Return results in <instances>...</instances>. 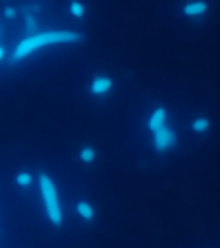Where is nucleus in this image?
Here are the masks:
<instances>
[{
    "mask_svg": "<svg viewBox=\"0 0 220 248\" xmlns=\"http://www.w3.org/2000/svg\"><path fill=\"white\" fill-rule=\"evenodd\" d=\"M25 31L26 35H31L35 31H38V17L37 13H33L31 9H26L25 13Z\"/></svg>",
    "mask_w": 220,
    "mask_h": 248,
    "instance_id": "9b49d317",
    "label": "nucleus"
},
{
    "mask_svg": "<svg viewBox=\"0 0 220 248\" xmlns=\"http://www.w3.org/2000/svg\"><path fill=\"white\" fill-rule=\"evenodd\" d=\"M83 40V35L76 30H38L35 33L26 35L9 54L11 62H23L35 52L56 46H75Z\"/></svg>",
    "mask_w": 220,
    "mask_h": 248,
    "instance_id": "f257e3e1",
    "label": "nucleus"
},
{
    "mask_svg": "<svg viewBox=\"0 0 220 248\" xmlns=\"http://www.w3.org/2000/svg\"><path fill=\"white\" fill-rule=\"evenodd\" d=\"M115 91V80L106 73L94 75L88 82V92L94 97H106Z\"/></svg>",
    "mask_w": 220,
    "mask_h": 248,
    "instance_id": "20e7f679",
    "label": "nucleus"
},
{
    "mask_svg": "<svg viewBox=\"0 0 220 248\" xmlns=\"http://www.w3.org/2000/svg\"><path fill=\"white\" fill-rule=\"evenodd\" d=\"M180 13L187 19H200L208 14V2L206 0H187L180 9Z\"/></svg>",
    "mask_w": 220,
    "mask_h": 248,
    "instance_id": "39448f33",
    "label": "nucleus"
},
{
    "mask_svg": "<svg viewBox=\"0 0 220 248\" xmlns=\"http://www.w3.org/2000/svg\"><path fill=\"white\" fill-rule=\"evenodd\" d=\"M210 127H212V122H210V118H208V116H205V115L194 116V118L189 122V128H191L194 134H198V136H203V134H206L208 130H210Z\"/></svg>",
    "mask_w": 220,
    "mask_h": 248,
    "instance_id": "0eeeda50",
    "label": "nucleus"
},
{
    "mask_svg": "<svg viewBox=\"0 0 220 248\" xmlns=\"http://www.w3.org/2000/svg\"><path fill=\"white\" fill-rule=\"evenodd\" d=\"M33 182H35V177L29 174L28 170H21V172H17V174L14 175V184H16L19 189H28V187L33 186Z\"/></svg>",
    "mask_w": 220,
    "mask_h": 248,
    "instance_id": "9d476101",
    "label": "nucleus"
},
{
    "mask_svg": "<svg viewBox=\"0 0 220 248\" xmlns=\"http://www.w3.org/2000/svg\"><path fill=\"white\" fill-rule=\"evenodd\" d=\"M37 186L47 220L54 228H61L62 224H64V208H62L61 195H59L56 181L47 172H40L37 175Z\"/></svg>",
    "mask_w": 220,
    "mask_h": 248,
    "instance_id": "7ed1b4c3",
    "label": "nucleus"
},
{
    "mask_svg": "<svg viewBox=\"0 0 220 248\" xmlns=\"http://www.w3.org/2000/svg\"><path fill=\"white\" fill-rule=\"evenodd\" d=\"M75 212L82 222H92L96 219V207L88 200H78L75 203Z\"/></svg>",
    "mask_w": 220,
    "mask_h": 248,
    "instance_id": "423d86ee",
    "label": "nucleus"
},
{
    "mask_svg": "<svg viewBox=\"0 0 220 248\" xmlns=\"http://www.w3.org/2000/svg\"><path fill=\"white\" fill-rule=\"evenodd\" d=\"M2 38H4V31H2V28H0V47H2Z\"/></svg>",
    "mask_w": 220,
    "mask_h": 248,
    "instance_id": "ddd939ff",
    "label": "nucleus"
},
{
    "mask_svg": "<svg viewBox=\"0 0 220 248\" xmlns=\"http://www.w3.org/2000/svg\"><path fill=\"white\" fill-rule=\"evenodd\" d=\"M68 14L73 19L80 21L87 16V7H85V4H83L82 0H70L68 2Z\"/></svg>",
    "mask_w": 220,
    "mask_h": 248,
    "instance_id": "1a4fd4ad",
    "label": "nucleus"
},
{
    "mask_svg": "<svg viewBox=\"0 0 220 248\" xmlns=\"http://www.w3.org/2000/svg\"><path fill=\"white\" fill-rule=\"evenodd\" d=\"M2 16H4L5 21H14L17 16H19V11H17L16 5L9 4V5H5V7L2 9Z\"/></svg>",
    "mask_w": 220,
    "mask_h": 248,
    "instance_id": "f8f14e48",
    "label": "nucleus"
},
{
    "mask_svg": "<svg viewBox=\"0 0 220 248\" xmlns=\"http://www.w3.org/2000/svg\"><path fill=\"white\" fill-rule=\"evenodd\" d=\"M97 158V151L94 146L90 144H83L78 148V161L80 163H83V165H90V163H94Z\"/></svg>",
    "mask_w": 220,
    "mask_h": 248,
    "instance_id": "6e6552de",
    "label": "nucleus"
},
{
    "mask_svg": "<svg viewBox=\"0 0 220 248\" xmlns=\"http://www.w3.org/2000/svg\"><path fill=\"white\" fill-rule=\"evenodd\" d=\"M4 54H5V49H4V47H0V58H2Z\"/></svg>",
    "mask_w": 220,
    "mask_h": 248,
    "instance_id": "4468645a",
    "label": "nucleus"
},
{
    "mask_svg": "<svg viewBox=\"0 0 220 248\" xmlns=\"http://www.w3.org/2000/svg\"><path fill=\"white\" fill-rule=\"evenodd\" d=\"M146 128L149 132L151 146L158 155L170 153L177 144V130L170 124V113L163 104H156L146 116Z\"/></svg>",
    "mask_w": 220,
    "mask_h": 248,
    "instance_id": "f03ea898",
    "label": "nucleus"
}]
</instances>
